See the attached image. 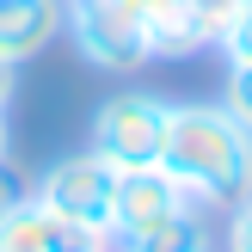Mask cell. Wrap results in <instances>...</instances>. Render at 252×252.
Listing matches in <instances>:
<instances>
[{
	"label": "cell",
	"instance_id": "1",
	"mask_svg": "<svg viewBox=\"0 0 252 252\" xmlns=\"http://www.w3.org/2000/svg\"><path fill=\"white\" fill-rule=\"evenodd\" d=\"M154 166L172 172L197 209H234L252 197V129L221 111V98L166 105V142Z\"/></svg>",
	"mask_w": 252,
	"mask_h": 252
},
{
	"label": "cell",
	"instance_id": "2",
	"mask_svg": "<svg viewBox=\"0 0 252 252\" xmlns=\"http://www.w3.org/2000/svg\"><path fill=\"white\" fill-rule=\"evenodd\" d=\"M160 142H166V98L160 93H142V86H123L111 93L105 105L93 111V148L111 172H135V166H154L160 160Z\"/></svg>",
	"mask_w": 252,
	"mask_h": 252
},
{
	"label": "cell",
	"instance_id": "3",
	"mask_svg": "<svg viewBox=\"0 0 252 252\" xmlns=\"http://www.w3.org/2000/svg\"><path fill=\"white\" fill-rule=\"evenodd\" d=\"M74 49H80L86 68L98 74H142L154 62V43H148V25L135 19L123 0H68V25H62Z\"/></svg>",
	"mask_w": 252,
	"mask_h": 252
},
{
	"label": "cell",
	"instance_id": "4",
	"mask_svg": "<svg viewBox=\"0 0 252 252\" xmlns=\"http://www.w3.org/2000/svg\"><path fill=\"white\" fill-rule=\"evenodd\" d=\"M31 197H37V203H49L56 216H68V221H80V228H93V234H105V240H111V197H117V172H111L93 148L56 160V166L37 179Z\"/></svg>",
	"mask_w": 252,
	"mask_h": 252
},
{
	"label": "cell",
	"instance_id": "5",
	"mask_svg": "<svg viewBox=\"0 0 252 252\" xmlns=\"http://www.w3.org/2000/svg\"><path fill=\"white\" fill-rule=\"evenodd\" d=\"M197 209L191 197L179 191V179L160 166H135V172H117V197H111V246H129L142 234L166 228L172 216Z\"/></svg>",
	"mask_w": 252,
	"mask_h": 252
},
{
	"label": "cell",
	"instance_id": "6",
	"mask_svg": "<svg viewBox=\"0 0 252 252\" xmlns=\"http://www.w3.org/2000/svg\"><path fill=\"white\" fill-rule=\"evenodd\" d=\"M0 252H111V240L68 221V216H56L37 197H19L6 209V221H0Z\"/></svg>",
	"mask_w": 252,
	"mask_h": 252
},
{
	"label": "cell",
	"instance_id": "7",
	"mask_svg": "<svg viewBox=\"0 0 252 252\" xmlns=\"http://www.w3.org/2000/svg\"><path fill=\"white\" fill-rule=\"evenodd\" d=\"M68 25V0H0V56L6 62H31Z\"/></svg>",
	"mask_w": 252,
	"mask_h": 252
},
{
	"label": "cell",
	"instance_id": "8",
	"mask_svg": "<svg viewBox=\"0 0 252 252\" xmlns=\"http://www.w3.org/2000/svg\"><path fill=\"white\" fill-rule=\"evenodd\" d=\"M117 252H216V228H209L203 209H185V216H172L166 228L142 234V240H129Z\"/></svg>",
	"mask_w": 252,
	"mask_h": 252
},
{
	"label": "cell",
	"instance_id": "9",
	"mask_svg": "<svg viewBox=\"0 0 252 252\" xmlns=\"http://www.w3.org/2000/svg\"><path fill=\"white\" fill-rule=\"evenodd\" d=\"M209 49H221V62H228V68L252 62V0H240V6L221 19V31H216V43H209Z\"/></svg>",
	"mask_w": 252,
	"mask_h": 252
},
{
	"label": "cell",
	"instance_id": "10",
	"mask_svg": "<svg viewBox=\"0 0 252 252\" xmlns=\"http://www.w3.org/2000/svg\"><path fill=\"white\" fill-rule=\"evenodd\" d=\"M221 111H228L234 123H246V129H252V62H240V68L221 74Z\"/></svg>",
	"mask_w": 252,
	"mask_h": 252
},
{
	"label": "cell",
	"instance_id": "11",
	"mask_svg": "<svg viewBox=\"0 0 252 252\" xmlns=\"http://www.w3.org/2000/svg\"><path fill=\"white\" fill-rule=\"evenodd\" d=\"M221 252H252V197L228 209V228H221Z\"/></svg>",
	"mask_w": 252,
	"mask_h": 252
},
{
	"label": "cell",
	"instance_id": "12",
	"mask_svg": "<svg viewBox=\"0 0 252 252\" xmlns=\"http://www.w3.org/2000/svg\"><path fill=\"white\" fill-rule=\"evenodd\" d=\"M185 6H191V19H197V25H203V31H209V43H216L221 19H228V12L240 6V0H185Z\"/></svg>",
	"mask_w": 252,
	"mask_h": 252
},
{
	"label": "cell",
	"instance_id": "13",
	"mask_svg": "<svg viewBox=\"0 0 252 252\" xmlns=\"http://www.w3.org/2000/svg\"><path fill=\"white\" fill-rule=\"evenodd\" d=\"M12 93H19V62H6V56H0V111L12 105Z\"/></svg>",
	"mask_w": 252,
	"mask_h": 252
},
{
	"label": "cell",
	"instance_id": "14",
	"mask_svg": "<svg viewBox=\"0 0 252 252\" xmlns=\"http://www.w3.org/2000/svg\"><path fill=\"white\" fill-rule=\"evenodd\" d=\"M12 203H19V185H12V172L0 166V221H6V209H12Z\"/></svg>",
	"mask_w": 252,
	"mask_h": 252
},
{
	"label": "cell",
	"instance_id": "15",
	"mask_svg": "<svg viewBox=\"0 0 252 252\" xmlns=\"http://www.w3.org/2000/svg\"><path fill=\"white\" fill-rule=\"evenodd\" d=\"M0 166H6V111H0Z\"/></svg>",
	"mask_w": 252,
	"mask_h": 252
}]
</instances>
